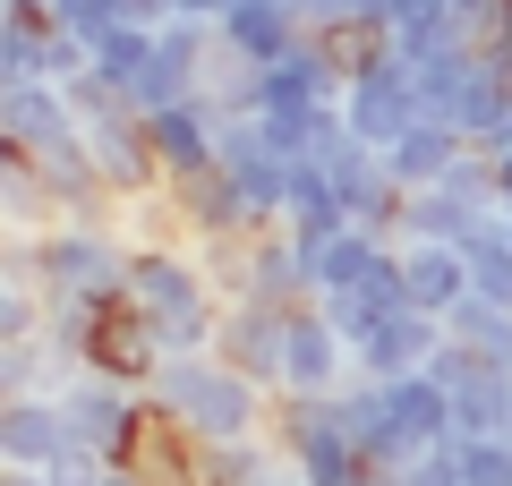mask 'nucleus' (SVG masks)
<instances>
[{"mask_svg":"<svg viewBox=\"0 0 512 486\" xmlns=\"http://www.w3.org/2000/svg\"><path fill=\"white\" fill-rule=\"evenodd\" d=\"M0 486H52L43 469H26V461H0Z\"/></svg>","mask_w":512,"mask_h":486,"instance_id":"obj_32","label":"nucleus"},{"mask_svg":"<svg viewBox=\"0 0 512 486\" xmlns=\"http://www.w3.org/2000/svg\"><path fill=\"white\" fill-rule=\"evenodd\" d=\"M0 137L18 145L26 162H52L69 145H86V120H77L69 86H52V77H9L0 86Z\"/></svg>","mask_w":512,"mask_h":486,"instance_id":"obj_5","label":"nucleus"},{"mask_svg":"<svg viewBox=\"0 0 512 486\" xmlns=\"http://www.w3.org/2000/svg\"><path fill=\"white\" fill-rule=\"evenodd\" d=\"M282 231L299 239V248H316V239L350 231V197L333 188L325 162H291V197H282Z\"/></svg>","mask_w":512,"mask_h":486,"instance_id":"obj_19","label":"nucleus"},{"mask_svg":"<svg viewBox=\"0 0 512 486\" xmlns=\"http://www.w3.org/2000/svg\"><path fill=\"white\" fill-rule=\"evenodd\" d=\"M291 469L282 435H231V444H197V486H265Z\"/></svg>","mask_w":512,"mask_h":486,"instance_id":"obj_20","label":"nucleus"},{"mask_svg":"<svg viewBox=\"0 0 512 486\" xmlns=\"http://www.w3.org/2000/svg\"><path fill=\"white\" fill-rule=\"evenodd\" d=\"M359 376V359H350V333L325 316V307H291V350H282V393H342V384Z\"/></svg>","mask_w":512,"mask_h":486,"instance_id":"obj_9","label":"nucleus"},{"mask_svg":"<svg viewBox=\"0 0 512 486\" xmlns=\"http://www.w3.org/2000/svg\"><path fill=\"white\" fill-rule=\"evenodd\" d=\"M461 256H470V290H478V299H504L512 307V222L504 214L478 222V231L461 239Z\"/></svg>","mask_w":512,"mask_h":486,"instance_id":"obj_25","label":"nucleus"},{"mask_svg":"<svg viewBox=\"0 0 512 486\" xmlns=\"http://www.w3.org/2000/svg\"><path fill=\"white\" fill-rule=\"evenodd\" d=\"M146 401L188 435V444H231V435H274L282 393L256 384L248 367H231L222 350H180L146 376Z\"/></svg>","mask_w":512,"mask_h":486,"instance_id":"obj_1","label":"nucleus"},{"mask_svg":"<svg viewBox=\"0 0 512 486\" xmlns=\"http://www.w3.org/2000/svg\"><path fill=\"white\" fill-rule=\"evenodd\" d=\"M60 418H69V444L103 452V461H137V444L154 427V401H146V384H128V376L77 367V376H60Z\"/></svg>","mask_w":512,"mask_h":486,"instance_id":"obj_3","label":"nucleus"},{"mask_svg":"<svg viewBox=\"0 0 512 486\" xmlns=\"http://www.w3.org/2000/svg\"><path fill=\"white\" fill-rule=\"evenodd\" d=\"M384 265H393V239H384V231H367V222H350V231L316 239V248H308V282H316V307H325V299H350V290H367Z\"/></svg>","mask_w":512,"mask_h":486,"instance_id":"obj_15","label":"nucleus"},{"mask_svg":"<svg viewBox=\"0 0 512 486\" xmlns=\"http://www.w3.org/2000/svg\"><path fill=\"white\" fill-rule=\"evenodd\" d=\"M350 94V60L333 52L325 35H299L291 52L265 69V111H291V103H342Z\"/></svg>","mask_w":512,"mask_h":486,"instance_id":"obj_14","label":"nucleus"},{"mask_svg":"<svg viewBox=\"0 0 512 486\" xmlns=\"http://www.w3.org/2000/svg\"><path fill=\"white\" fill-rule=\"evenodd\" d=\"M163 197H171V231L180 239H265V231H282L274 214H256V205L231 188V171H205V180L163 188Z\"/></svg>","mask_w":512,"mask_h":486,"instance_id":"obj_10","label":"nucleus"},{"mask_svg":"<svg viewBox=\"0 0 512 486\" xmlns=\"http://www.w3.org/2000/svg\"><path fill=\"white\" fill-rule=\"evenodd\" d=\"M299 9V26H308V35H325V43H342V35H359L367 26V0H291ZM384 35V26H376Z\"/></svg>","mask_w":512,"mask_h":486,"instance_id":"obj_27","label":"nucleus"},{"mask_svg":"<svg viewBox=\"0 0 512 486\" xmlns=\"http://www.w3.org/2000/svg\"><path fill=\"white\" fill-rule=\"evenodd\" d=\"M188 299H222V282H214V265L197 256V239H137L128 248V307H188Z\"/></svg>","mask_w":512,"mask_h":486,"instance_id":"obj_7","label":"nucleus"},{"mask_svg":"<svg viewBox=\"0 0 512 486\" xmlns=\"http://www.w3.org/2000/svg\"><path fill=\"white\" fill-rule=\"evenodd\" d=\"M120 18H137V26H171V0H120Z\"/></svg>","mask_w":512,"mask_h":486,"instance_id":"obj_31","label":"nucleus"},{"mask_svg":"<svg viewBox=\"0 0 512 486\" xmlns=\"http://www.w3.org/2000/svg\"><path fill=\"white\" fill-rule=\"evenodd\" d=\"M436 350H444V316H427V307H410V299H402L393 316H376L359 342H350V359H359V376H376V384H384V376H419Z\"/></svg>","mask_w":512,"mask_h":486,"instance_id":"obj_11","label":"nucleus"},{"mask_svg":"<svg viewBox=\"0 0 512 486\" xmlns=\"http://www.w3.org/2000/svg\"><path fill=\"white\" fill-rule=\"evenodd\" d=\"M69 452V418H60V393H9L0 401V461L52 469Z\"/></svg>","mask_w":512,"mask_h":486,"instance_id":"obj_18","label":"nucleus"},{"mask_svg":"<svg viewBox=\"0 0 512 486\" xmlns=\"http://www.w3.org/2000/svg\"><path fill=\"white\" fill-rule=\"evenodd\" d=\"M128 248H137L128 222H43V231L9 239V273H26L43 299L120 307L128 299Z\"/></svg>","mask_w":512,"mask_h":486,"instance_id":"obj_2","label":"nucleus"},{"mask_svg":"<svg viewBox=\"0 0 512 486\" xmlns=\"http://www.w3.org/2000/svg\"><path fill=\"white\" fill-rule=\"evenodd\" d=\"M402 290H410V307L444 316L453 299H470V256L461 248H402Z\"/></svg>","mask_w":512,"mask_h":486,"instance_id":"obj_22","label":"nucleus"},{"mask_svg":"<svg viewBox=\"0 0 512 486\" xmlns=\"http://www.w3.org/2000/svg\"><path fill=\"white\" fill-rule=\"evenodd\" d=\"M504 222H512V205H504Z\"/></svg>","mask_w":512,"mask_h":486,"instance_id":"obj_38","label":"nucleus"},{"mask_svg":"<svg viewBox=\"0 0 512 486\" xmlns=\"http://www.w3.org/2000/svg\"><path fill=\"white\" fill-rule=\"evenodd\" d=\"M171 18H197V26H222V18H231V0H171Z\"/></svg>","mask_w":512,"mask_h":486,"instance_id":"obj_30","label":"nucleus"},{"mask_svg":"<svg viewBox=\"0 0 512 486\" xmlns=\"http://www.w3.org/2000/svg\"><path fill=\"white\" fill-rule=\"evenodd\" d=\"M214 120H222L214 94H188V103H171V111H146V137H154V162H163V188H188V180H205V171H222Z\"/></svg>","mask_w":512,"mask_h":486,"instance_id":"obj_8","label":"nucleus"},{"mask_svg":"<svg viewBox=\"0 0 512 486\" xmlns=\"http://www.w3.org/2000/svg\"><path fill=\"white\" fill-rule=\"evenodd\" d=\"M265 137L291 162H325L350 137V120H342V103H291V111H265Z\"/></svg>","mask_w":512,"mask_h":486,"instance_id":"obj_21","label":"nucleus"},{"mask_svg":"<svg viewBox=\"0 0 512 486\" xmlns=\"http://www.w3.org/2000/svg\"><path fill=\"white\" fill-rule=\"evenodd\" d=\"M222 35V60H248V69H274L282 52H291L308 26H299L291 0H231V18L214 26Z\"/></svg>","mask_w":512,"mask_h":486,"instance_id":"obj_16","label":"nucleus"},{"mask_svg":"<svg viewBox=\"0 0 512 486\" xmlns=\"http://www.w3.org/2000/svg\"><path fill=\"white\" fill-rule=\"evenodd\" d=\"M265 486H274V478H265Z\"/></svg>","mask_w":512,"mask_h":486,"instance_id":"obj_39","label":"nucleus"},{"mask_svg":"<svg viewBox=\"0 0 512 486\" xmlns=\"http://www.w3.org/2000/svg\"><path fill=\"white\" fill-rule=\"evenodd\" d=\"M52 18L69 26V35H103V26H120V0H52Z\"/></svg>","mask_w":512,"mask_h":486,"instance_id":"obj_28","label":"nucleus"},{"mask_svg":"<svg viewBox=\"0 0 512 486\" xmlns=\"http://www.w3.org/2000/svg\"><path fill=\"white\" fill-rule=\"evenodd\" d=\"M222 359L231 367H248L256 384H274L282 393V350H291V307H274V299H231L222 307Z\"/></svg>","mask_w":512,"mask_h":486,"instance_id":"obj_12","label":"nucleus"},{"mask_svg":"<svg viewBox=\"0 0 512 486\" xmlns=\"http://www.w3.org/2000/svg\"><path fill=\"white\" fill-rule=\"evenodd\" d=\"M103 452H86V444H69V452H60V461L52 469H43V478H52V486H103Z\"/></svg>","mask_w":512,"mask_h":486,"instance_id":"obj_29","label":"nucleus"},{"mask_svg":"<svg viewBox=\"0 0 512 486\" xmlns=\"http://www.w3.org/2000/svg\"><path fill=\"white\" fill-rule=\"evenodd\" d=\"M146 60H154V26H137V18H120V26H103V35H94V77H103V86H137V77H146Z\"/></svg>","mask_w":512,"mask_h":486,"instance_id":"obj_26","label":"nucleus"},{"mask_svg":"<svg viewBox=\"0 0 512 486\" xmlns=\"http://www.w3.org/2000/svg\"><path fill=\"white\" fill-rule=\"evenodd\" d=\"M504 214V188H495V162L470 154L453 171V180L436 188H410L402 197V222H393V248H461V239L478 231V222Z\"/></svg>","mask_w":512,"mask_h":486,"instance_id":"obj_4","label":"nucleus"},{"mask_svg":"<svg viewBox=\"0 0 512 486\" xmlns=\"http://www.w3.org/2000/svg\"><path fill=\"white\" fill-rule=\"evenodd\" d=\"M9 162H18V145H9V137H0V171H9Z\"/></svg>","mask_w":512,"mask_h":486,"instance_id":"obj_35","label":"nucleus"},{"mask_svg":"<svg viewBox=\"0 0 512 486\" xmlns=\"http://www.w3.org/2000/svg\"><path fill=\"white\" fill-rule=\"evenodd\" d=\"M231 299H274V307H308L316 282H308V248L291 231H265L239 248V273H231Z\"/></svg>","mask_w":512,"mask_h":486,"instance_id":"obj_13","label":"nucleus"},{"mask_svg":"<svg viewBox=\"0 0 512 486\" xmlns=\"http://www.w3.org/2000/svg\"><path fill=\"white\" fill-rule=\"evenodd\" d=\"M0 273H9V231H0Z\"/></svg>","mask_w":512,"mask_h":486,"instance_id":"obj_37","label":"nucleus"},{"mask_svg":"<svg viewBox=\"0 0 512 486\" xmlns=\"http://www.w3.org/2000/svg\"><path fill=\"white\" fill-rule=\"evenodd\" d=\"M9 77H26V69H18V52H9V26H0V86H9Z\"/></svg>","mask_w":512,"mask_h":486,"instance_id":"obj_34","label":"nucleus"},{"mask_svg":"<svg viewBox=\"0 0 512 486\" xmlns=\"http://www.w3.org/2000/svg\"><path fill=\"white\" fill-rule=\"evenodd\" d=\"M453 427L461 435H512V367H478L453 393Z\"/></svg>","mask_w":512,"mask_h":486,"instance_id":"obj_24","label":"nucleus"},{"mask_svg":"<svg viewBox=\"0 0 512 486\" xmlns=\"http://www.w3.org/2000/svg\"><path fill=\"white\" fill-rule=\"evenodd\" d=\"M274 486H308V478H299V469H282V478H274Z\"/></svg>","mask_w":512,"mask_h":486,"instance_id":"obj_36","label":"nucleus"},{"mask_svg":"<svg viewBox=\"0 0 512 486\" xmlns=\"http://www.w3.org/2000/svg\"><path fill=\"white\" fill-rule=\"evenodd\" d=\"M444 342H461V350H478L487 367H512V307L504 299H453L444 307Z\"/></svg>","mask_w":512,"mask_h":486,"instance_id":"obj_23","label":"nucleus"},{"mask_svg":"<svg viewBox=\"0 0 512 486\" xmlns=\"http://www.w3.org/2000/svg\"><path fill=\"white\" fill-rule=\"evenodd\" d=\"M470 154H478V145L461 137L453 120H410L402 137L384 145V171H393L402 188H436V180H453V171H461Z\"/></svg>","mask_w":512,"mask_h":486,"instance_id":"obj_17","label":"nucleus"},{"mask_svg":"<svg viewBox=\"0 0 512 486\" xmlns=\"http://www.w3.org/2000/svg\"><path fill=\"white\" fill-rule=\"evenodd\" d=\"M487 162H495V188H504V205H512V145H495Z\"/></svg>","mask_w":512,"mask_h":486,"instance_id":"obj_33","label":"nucleus"},{"mask_svg":"<svg viewBox=\"0 0 512 486\" xmlns=\"http://www.w3.org/2000/svg\"><path fill=\"white\" fill-rule=\"evenodd\" d=\"M342 120L359 128L367 145H393V137H402L410 120H427V103H419V77H410L402 60H393V43H384L376 60H359V69H350V94H342Z\"/></svg>","mask_w":512,"mask_h":486,"instance_id":"obj_6","label":"nucleus"}]
</instances>
